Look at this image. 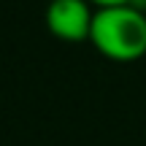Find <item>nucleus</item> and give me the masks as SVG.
<instances>
[{
  "instance_id": "obj_1",
  "label": "nucleus",
  "mask_w": 146,
  "mask_h": 146,
  "mask_svg": "<svg viewBox=\"0 0 146 146\" xmlns=\"http://www.w3.org/2000/svg\"><path fill=\"white\" fill-rule=\"evenodd\" d=\"M89 43L114 62H133L146 54V14L138 3L95 8Z\"/></svg>"
},
{
  "instance_id": "obj_2",
  "label": "nucleus",
  "mask_w": 146,
  "mask_h": 146,
  "mask_svg": "<svg viewBox=\"0 0 146 146\" xmlns=\"http://www.w3.org/2000/svg\"><path fill=\"white\" fill-rule=\"evenodd\" d=\"M46 30L65 43H84L92 35L95 5L89 0H52L46 5Z\"/></svg>"
},
{
  "instance_id": "obj_3",
  "label": "nucleus",
  "mask_w": 146,
  "mask_h": 146,
  "mask_svg": "<svg viewBox=\"0 0 146 146\" xmlns=\"http://www.w3.org/2000/svg\"><path fill=\"white\" fill-rule=\"evenodd\" d=\"M95 8H108V5H130V3H138V0H89Z\"/></svg>"
},
{
  "instance_id": "obj_4",
  "label": "nucleus",
  "mask_w": 146,
  "mask_h": 146,
  "mask_svg": "<svg viewBox=\"0 0 146 146\" xmlns=\"http://www.w3.org/2000/svg\"><path fill=\"white\" fill-rule=\"evenodd\" d=\"M138 5H146V0H138Z\"/></svg>"
}]
</instances>
